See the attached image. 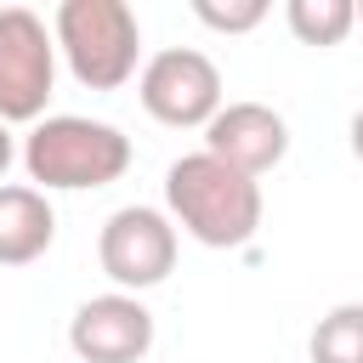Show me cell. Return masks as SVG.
I'll return each instance as SVG.
<instances>
[{"mask_svg":"<svg viewBox=\"0 0 363 363\" xmlns=\"http://www.w3.org/2000/svg\"><path fill=\"white\" fill-rule=\"evenodd\" d=\"M17 159V142H11V125H0V182H6V164Z\"/></svg>","mask_w":363,"mask_h":363,"instance_id":"13","label":"cell"},{"mask_svg":"<svg viewBox=\"0 0 363 363\" xmlns=\"http://www.w3.org/2000/svg\"><path fill=\"white\" fill-rule=\"evenodd\" d=\"M96 261L113 278V289L142 295L176 272V221L153 204H125L96 233Z\"/></svg>","mask_w":363,"mask_h":363,"instance_id":"6","label":"cell"},{"mask_svg":"<svg viewBox=\"0 0 363 363\" xmlns=\"http://www.w3.org/2000/svg\"><path fill=\"white\" fill-rule=\"evenodd\" d=\"M284 23L301 45H340L357 28V6L352 0H289Z\"/></svg>","mask_w":363,"mask_h":363,"instance_id":"10","label":"cell"},{"mask_svg":"<svg viewBox=\"0 0 363 363\" xmlns=\"http://www.w3.org/2000/svg\"><path fill=\"white\" fill-rule=\"evenodd\" d=\"M57 210L28 182H0V267H28L51 250Z\"/></svg>","mask_w":363,"mask_h":363,"instance_id":"9","label":"cell"},{"mask_svg":"<svg viewBox=\"0 0 363 363\" xmlns=\"http://www.w3.org/2000/svg\"><path fill=\"white\" fill-rule=\"evenodd\" d=\"M57 85V40L40 11L0 6V125H40Z\"/></svg>","mask_w":363,"mask_h":363,"instance_id":"4","label":"cell"},{"mask_svg":"<svg viewBox=\"0 0 363 363\" xmlns=\"http://www.w3.org/2000/svg\"><path fill=\"white\" fill-rule=\"evenodd\" d=\"M312 363H363V301H340L318 318L306 340Z\"/></svg>","mask_w":363,"mask_h":363,"instance_id":"11","label":"cell"},{"mask_svg":"<svg viewBox=\"0 0 363 363\" xmlns=\"http://www.w3.org/2000/svg\"><path fill=\"white\" fill-rule=\"evenodd\" d=\"M204 153L244 170L250 182L267 176L272 164H284L289 153V125L278 108L267 102H221V113L204 125Z\"/></svg>","mask_w":363,"mask_h":363,"instance_id":"8","label":"cell"},{"mask_svg":"<svg viewBox=\"0 0 363 363\" xmlns=\"http://www.w3.org/2000/svg\"><path fill=\"white\" fill-rule=\"evenodd\" d=\"M23 164H28V187L40 193H85V187H108L130 170V136L108 119H85V113H51L28 130L23 142Z\"/></svg>","mask_w":363,"mask_h":363,"instance_id":"2","label":"cell"},{"mask_svg":"<svg viewBox=\"0 0 363 363\" xmlns=\"http://www.w3.org/2000/svg\"><path fill=\"white\" fill-rule=\"evenodd\" d=\"M136 96L159 125H170V130H193L199 125L204 130L221 113V68L193 45H164V51H153L142 62Z\"/></svg>","mask_w":363,"mask_h":363,"instance_id":"5","label":"cell"},{"mask_svg":"<svg viewBox=\"0 0 363 363\" xmlns=\"http://www.w3.org/2000/svg\"><path fill=\"white\" fill-rule=\"evenodd\" d=\"M357 23H363V6H357Z\"/></svg>","mask_w":363,"mask_h":363,"instance_id":"15","label":"cell"},{"mask_svg":"<svg viewBox=\"0 0 363 363\" xmlns=\"http://www.w3.org/2000/svg\"><path fill=\"white\" fill-rule=\"evenodd\" d=\"M51 40L85 91H119L142 62V23L125 0H62Z\"/></svg>","mask_w":363,"mask_h":363,"instance_id":"3","label":"cell"},{"mask_svg":"<svg viewBox=\"0 0 363 363\" xmlns=\"http://www.w3.org/2000/svg\"><path fill=\"white\" fill-rule=\"evenodd\" d=\"M68 346L79 363H142L153 352V312L125 289L91 295L68 318Z\"/></svg>","mask_w":363,"mask_h":363,"instance_id":"7","label":"cell"},{"mask_svg":"<svg viewBox=\"0 0 363 363\" xmlns=\"http://www.w3.org/2000/svg\"><path fill=\"white\" fill-rule=\"evenodd\" d=\"M164 204H170V221L204 250H244L261 227V182L210 159L204 147L182 153L164 170Z\"/></svg>","mask_w":363,"mask_h":363,"instance_id":"1","label":"cell"},{"mask_svg":"<svg viewBox=\"0 0 363 363\" xmlns=\"http://www.w3.org/2000/svg\"><path fill=\"white\" fill-rule=\"evenodd\" d=\"M193 17L216 34H250L267 17V0H193Z\"/></svg>","mask_w":363,"mask_h":363,"instance_id":"12","label":"cell"},{"mask_svg":"<svg viewBox=\"0 0 363 363\" xmlns=\"http://www.w3.org/2000/svg\"><path fill=\"white\" fill-rule=\"evenodd\" d=\"M352 153H357V164H363V108L352 113Z\"/></svg>","mask_w":363,"mask_h":363,"instance_id":"14","label":"cell"}]
</instances>
